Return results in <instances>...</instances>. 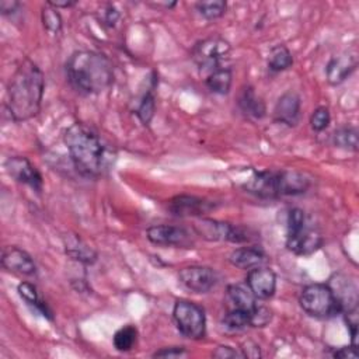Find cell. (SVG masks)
<instances>
[{
    "label": "cell",
    "mask_w": 359,
    "mask_h": 359,
    "mask_svg": "<svg viewBox=\"0 0 359 359\" xmlns=\"http://www.w3.org/2000/svg\"><path fill=\"white\" fill-rule=\"evenodd\" d=\"M154 86L156 83L147 88V91L143 94L140 102H139V107L136 109V115L137 118L140 119L142 123L144 125H149L150 121L153 119L154 116V111H156V97H154Z\"/></svg>",
    "instance_id": "obj_28"
},
{
    "label": "cell",
    "mask_w": 359,
    "mask_h": 359,
    "mask_svg": "<svg viewBox=\"0 0 359 359\" xmlns=\"http://www.w3.org/2000/svg\"><path fill=\"white\" fill-rule=\"evenodd\" d=\"M20 6L21 4L18 1H14V0H1L0 1V10L4 15L14 14Z\"/></svg>",
    "instance_id": "obj_39"
},
{
    "label": "cell",
    "mask_w": 359,
    "mask_h": 359,
    "mask_svg": "<svg viewBox=\"0 0 359 359\" xmlns=\"http://www.w3.org/2000/svg\"><path fill=\"white\" fill-rule=\"evenodd\" d=\"M6 171L11 178H14L20 184H25L31 187L34 191L41 192L43 187V180L36 167L22 156L8 157L4 163Z\"/></svg>",
    "instance_id": "obj_9"
},
{
    "label": "cell",
    "mask_w": 359,
    "mask_h": 359,
    "mask_svg": "<svg viewBox=\"0 0 359 359\" xmlns=\"http://www.w3.org/2000/svg\"><path fill=\"white\" fill-rule=\"evenodd\" d=\"M356 66H358V57L355 53H342V55L334 56L325 67L327 81L332 86L341 84L352 74Z\"/></svg>",
    "instance_id": "obj_15"
},
{
    "label": "cell",
    "mask_w": 359,
    "mask_h": 359,
    "mask_svg": "<svg viewBox=\"0 0 359 359\" xmlns=\"http://www.w3.org/2000/svg\"><path fill=\"white\" fill-rule=\"evenodd\" d=\"M213 358H219V359H230V358H244L241 352L236 351L231 346L227 345H220L215 349L213 352Z\"/></svg>",
    "instance_id": "obj_36"
},
{
    "label": "cell",
    "mask_w": 359,
    "mask_h": 359,
    "mask_svg": "<svg viewBox=\"0 0 359 359\" xmlns=\"http://www.w3.org/2000/svg\"><path fill=\"white\" fill-rule=\"evenodd\" d=\"M237 105L245 116L252 119H262L266 114L265 102L259 95H257L252 86H245L241 88L238 94Z\"/></svg>",
    "instance_id": "obj_20"
},
{
    "label": "cell",
    "mask_w": 359,
    "mask_h": 359,
    "mask_svg": "<svg viewBox=\"0 0 359 359\" xmlns=\"http://www.w3.org/2000/svg\"><path fill=\"white\" fill-rule=\"evenodd\" d=\"M245 283L257 300H266L276 290V275L272 269L261 265L248 271Z\"/></svg>",
    "instance_id": "obj_11"
},
{
    "label": "cell",
    "mask_w": 359,
    "mask_h": 359,
    "mask_svg": "<svg viewBox=\"0 0 359 359\" xmlns=\"http://www.w3.org/2000/svg\"><path fill=\"white\" fill-rule=\"evenodd\" d=\"M146 237L150 243L163 247L191 248L194 245L191 231L182 226L154 224L146 230Z\"/></svg>",
    "instance_id": "obj_7"
},
{
    "label": "cell",
    "mask_w": 359,
    "mask_h": 359,
    "mask_svg": "<svg viewBox=\"0 0 359 359\" xmlns=\"http://www.w3.org/2000/svg\"><path fill=\"white\" fill-rule=\"evenodd\" d=\"M168 209L172 215L180 217L202 216L215 209V203L194 195H177L170 201Z\"/></svg>",
    "instance_id": "obj_13"
},
{
    "label": "cell",
    "mask_w": 359,
    "mask_h": 359,
    "mask_svg": "<svg viewBox=\"0 0 359 359\" xmlns=\"http://www.w3.org/2000/svg\"><path fill=\"white\" fill-rule=\"evenodd\" d=\"M66 76L72 87L83 94H100L115 79L111 60L94 50L73 52L66 62Z\"/></svg>",
    "instance_id": "obj_3"
},
{
    "label": "cell",
    "mask_w": 359,
    "mask_h": 359,
    "mask_svg": "<svg viewBox=\"0 0 359 359\" xmlns=\"http://www.w3.org/2000/svg\"><path fill=\"white\" fill-rule=\"evenodd\" d=\"M332 142L337 147L356 151L358 150V130L353 126H342L332 135Z\"/></svg>",
    "instance_id": "obj_27"
},
{
    "label": "cell",
    "mask_w": 359,
    "mask_h": 359,
    "mask_svg": "<svg viewBox=\"0 0 359 359\" xmlns=\"http://www.w3.org/2000/svg\"><path fill=\"white\" fill-rule=\"evenodd\" d=\"M231 50L230 43L219 36L202 39L192 49V59L201 70L212 72L222 67V63L229 57Z\"/></svg>",
    "instance_id": "obj_6"
},
{
    "label": "cell",
    "mask_w": 359,
    "mask_h": 359,
    "mask_svg": "<svg viewBox=\"0 0 359 359\" xmlns=\"http://www.w3.org/2000/svg\"><path fill=\"white\" fill-rule=\"evenodd\" d=\"M222 323L229 330L240 331V330H244L245 327H250V314L245 310H240L234 307L233 310L224 314Z\"/></svg>",
    "instance_id": "obj_29"
},
{
    "label": "cell",
    "mask_w": 359,
    "mask_h": 359,
    "mask_svg": "<svg viewBox=\"0 0 359 359\" xmlns=\"http://www.w3.org/2000/svg\"><path fill=\"white\" fill-rule=\"evenodd\" d=\"M233 229H234V224L213 220V219H202L195 226L196 233L201 237L210 240V241H230L231 243Z\"/></svg>",
    "instance_id": "obj_19"
},
{
    "label": "cell",
    "mask_w": 359,
    "mask_h": 359,
    "mask_svg": "<svg viewBox=\"0 0 359 359\" xmlns=\"http://www.w3.org/2000/svg\"><path fill=\"white\" fill-rule=\"evenodd\" d=\"M177 330L189 339H201L206 334L205 310L189 300H178L172 309Z\"/></svg>",
    "instance_id": "obj_5"
},
{
    "label": "cell",
    "mask_w": 359,
    "mask_h": 359,
    "mask_svg": "<svg viewBox=\"0 0 359 359\" xmlns=\"http://www.w3.org/2000/svg\"><path fill=\"white\" fill-rule=\"evenodd\" d=\"M69 156L84 177H100L108 167L107 147L100 135L90 126L76 122L63 135Z\"/></svg>",
    "instance_id": "obj_2"
},
{
    "label": "cell",
    "mask_w": 359,
    "mask_h": 359,
    "mask_svg": "<svg viewBox=\"0 0 359 359\" xmlns=\"http://www.w3.org/2000/svg\"><path fill=\"white\" fill-rule=\"evenodd\" d=\"M65 252L74 261L91 265L97 261V251L90 247L79 234H66L63 238Z\"/></svg>",
    "instance_id": "obj_18"
},
{
    "label": "cell",
    "mask_w": 359,
    "mask_h": 359,
    "mask_svg": "<svg viewBox=\"0 0 359 359\" xmlns=\"http://www.w3.org/2000/svg\"><path fill=\"white\" fill-rule=\"evenodd\" d=\"M136 341H137V330L130 324L121 327L114 334V338H112L114 348L118 352H129L136 345Z\"/></svg>",
    "instance_id": "obj_26"
},
{
    "label": "cell",
    "mask_w": 359,
    "mask_h": 359,
    "mask_svg": "<svg viewBox=\"0 0 359 359\" xmlns=\"http://www.w3.org/2000/svg\"><path fill=\"white\" fill-rule=\"evenodd\" d=\"M334 358H342V359H346V358H356L358 356V352H356V346H342L337 351H334L332 353Z\"/></svg>",
    "instance_id": "obj_38"
},
{
    "label": "cell",
    "mask_w": 359,
    "mask_h": 359,
    "mask_svg": "<svg viewBox=\"0 0 359 359\" xmlns=\"http://www.w3.org/2000/svg\"><path fill=\"white\" fill-rule=\"evenodd\" d=\"M45 90L42 70L31 59H24L7 87V111L15 122H24L38 115Z\"/></svg>",
    "instance_id": "obj_1"
},
{
    "label": "cell",
    "mask_w": 359,
    "mask_h": 359,
    "mask_svg": "<svg viewBox=\"0 0 359 359\" xmlns=\"http://www.w3.org/2000/svg\"><path fill=\"white\" fill-rule=\"evenodd\" d=\"M306 224L304 212L300 208H293L287 215V234L302 230Z\"/></svg>",
    "instance_id": "obj_34"
},
{
    "label": "cell",
    "mask_w": 359,
    "mask_h": 359,
    "mask_svg": "<svg viewBox=\"0 0 359 359\" xmlns=\"http://www.w3.org/2000/svg\"><path fill=\"white\" fill-rule=\"evenodd\" d=\"M119 18V14L118 11L114 8V6H108L107 11H105V15H104V21L107 22L108 27H114L116 20Z\"/></svg>",
    "instance_id": "obj_40"
},
{
    "label": "cell",
    "mask_w": 359,
    "mask_h": 359,
    "mask_svg": "<svg viewBox=\"0 0 359 359\" xmlns=\"http://www.w3.org/2000/svg\"><path fill=\"white\" fill-rule=\"evenodd\" d=\"M330 121H331L330 109L327 107H318L313 111V114L310 116V126L313 130L321 132V130L327 129V126L330 125Z\"/></svg>",
    "instance_id": "obj_32"
},
{
    "label": "cell",
    "mask_w": 359,
    "mask_h": 359,
    "mask_svg": "<svg viewBox=\"0 0 359 359\" xmlns=\"http://www.w3.org/2000/svg\"><path fill=\"white\" fill-rule=\"evenodd\" d=\"M268 69L272 72H283L293 65V56L285 45H276L269 50Z\"/></svg>",
    "instance_id": "obj_25"
},
{
    "label": "cell",
    "mask_w": 359,
    "mask_h": 359,
    "mask_svg": "<svg viewBox=\"0 0 359 359\" xmlns=\"http://www.w3.org/2000/svg\"><path fill=\"white\" fill-rule=\"evenodd\" d=\"M227 296L233 306L240 310L250 311L252 310L258 303L257 297L252 294L247 283H233L227 286Z\"/></svg>",
    "instance_id": "obj_23"
},
{
    "label": "cell",
    "mask_w": 359,
    "mask_h": 359,
    "mask_svg": "<svg viewBox=\"0 0 359 359\" xmlns=\"http://www.w3.org/2000/svg\"><path fill=\"white\" fill-rule=\"evenodd\" d=\"M323 245L321 233L307 224L292 234H286V248L296 255H311Z\"/></svg>",
    "instance_id": "obj_10"
},
{
    "label": "cell",
    "mask_w": 359,
    "mask_h": 359,
    "mask_svg": "<svg viewBox=\"0 0 359 359\" xmlns=\"http://www.w3.org/2000/svg\"><path fill=\"white\" fill-rule=\"evenodd\" d=\"M42 22L48 32L56 35L62 31V17L57 8L46 4L42 10Z\"/></svg>",
    "instance_id": "obj_31"
},
{
    "label": "cell",
    "mask_w": 359,
    "mask_h": 359,
    "mask_svg": "<svg viewBox=\"0 0 359 359\" xmlns=\"http://www.w3.org/2000/svg\"><path fill=\"white\" fill-rule=\"evenodd\" d=\"M188 352L185 351L184 346H168V348H161L153 353L154 358H184L187 356Z\"/></svg>",
    "instance_id": "obj_35"
},
{
    "label": "cell",
    "mask_w": 359,
    "mask_h": 359,
    "mask_svg": "<svg viewBox=\"0 0 359 359\" xmlns=\"http://www.w3.org/2000/svg\"><path fill=\"white\" fill-rule=\"evenodd\" d=\"M227 3L223 0H208V1H198L196 10L198 13L206 20H216L226 13Z\"/></svg>",
    "instance_id": "obj_30"
},
{
    "label": "cell",
    "mask_w": 359,
    "mask_h": 359,
    "mask_svg": "<svg viewBox=\"0 0 359 359\" xmlns=\"http://www.w3.org/2000/svg\"><path fill=\"white\" fill-rule=\"evenodd\" d=\"M1 265L4 269L24 276H34L36 273V265L32 257L15 245H7L3 248Z\"/></svg>",
    "instance_id": "obj_12"
},
{
    "label": "cell",
    "mask_w": 359,
    "mask_h": 359,
    "mask_svg": "<svg viewBox=\"0 0 359 359\" xmlns=\"http://www.w3.org/2000/svg\"><path fill=\"white\" fill-rule=\"evenodd\" d=\"M300 108L302 100L299 94L294 91H286L279 97L273 108L275 121L285 123L287 126H294L297 125L300 118Z\"/></svg>",
    "instance_id": "obj_14"
},
{
    "label": "cell",
    "mask_w": 359,
    "mask_h": 359,
    "mask_svg": "<svg viewBox=\"0 0 359 359\" xmlns=\"http://www.w3.org/2000/svg\"><path fill=\"white\" fill-rule=\"evenodd\" d=\"M46 4H49V6L55 7V8H60V7L67 8V7L74 6L76 3H74V1H46Z\"/></svg>",
    "instance_id": "obj_41"
},
{
    "label": "cell",
    "mask_w": 359,
    "mask_h": 359,
    "mask_svg": "<svg viewBox=\"0 0 359 359\" xmlns=\"http://www.w3.org/2000/svg\"><path fill=\"white\" fill-rule=\"evenodd\" d=\"M178 280L192 293H208L217 283V275L209 266L191 265L180 269Z\"/></svg>",
    "instance_id": "obj_8"
},
{
    "label": "cell",
    "mask_w": 359,
    "mask_h": 359,
    "mask_svg": "<svg viewBox=\"0 0 359 359\" xmlns=\"http://www.w3.org/2000/svg\"><path fill=\"white\" fill-rule=\"evenodd\" d=\"M332 293L342 307V313L358 309V289L353 282H351L344 275H335L328 283Z\"/></svg>",
    "instance_id": "obj_17"
},
{
    "label": "cell",
    "mask_w": 359,
    "mask_h": 359,
    "mask_svg": "<svg viewBox=\"0 0 359 359\" xmlns=\"http://www.w3.org/2000/svg\"><path fill=\"white\" fill-rule=\"evenodd\" d=\"M245 348H241V353L244 358H259L261 352H259V346L254 342H245L244 344Z\"/></svg>",
    "instance_id": "obj_37"
},
{
    "label": "cell",
    "mask_w": 359,
    "mask_h": 359,
    "mask_svg": "<svg viewBox=\"0 0 359 359\" xmlns=\"http://www.w3.org/2000/svg\"><path fill=\"white\" fill-rule=\"evenodd\" d=\"M17 292L20 294V297L28 304L31 306L36 313H39L41 316H43L46 320L52 321L53 320V311L50 310V307L46 304V302H43L36 290V287L29 283V282H21L17 287Z\"/></svg>",
    "instance_id": "obj_22"
},
{
    "label": "cell",
    "mask_w": 359,
    "mask_h": 359,
    "mask_svg": "<svg viewBox=\"0 0 359 359\" xmlns=\"http://www.w3.org/2000/svg\"><path fill=\"white\" fill-rule=\"evenodd\" d=\"M231 81H233V73H231V69L229 67H217L209 72V74L205 79L206 87L212 93L220 94V95H224L230 91Z\"/></svg>",
    "instance_id": "obj_24"
},
{
    "label": "cell",
    "mask_w": 359,
    "mask_h": 359,
    "mask_svg": "<svg viewBox=\"0 0 359 359\" xmlns=\"http://www.w3.org/2000/svg\"><path fill=\"white\" fill-rule=\"evenodd\" d=\"M279 196H294L304 194L310 187V178L296 170L278 171Z\"/></svg>",
    "instance_id": "obj_16"
},
{
    "label": "cell",
    "mask_w": 359,
    "mask_h": 359,
    "mask_svg": "<svg viewBox=\"0 0 359 359\" xmlns=\"http://www.w3.org/2000/svg\"><path fill=\"white\" fill-rule=\"evenodd\" d=\"M299 303L302 310L314 318H331L342 314V307L328 283H311L303 287Z\"/></svg>",
    "instance_id": "obj_4"
},
{
    "label": "cell",
    "mask_w": 359,
    "mask_h": 359,
    "mask_svg": "<svg viewBox=\"0 0 359 359\" xmlns=\"http://www.w3.org/2000/svg\"><path fill=\"white\" fill-rule=\"evenodd\" d=\"M265 259H266L265 252L257 245L236 248L229 257V261L233 266L245 269V271L261 266L265 262Z\"/></svg>",
    "instance_id": "obj_21"
},
{
    "label": "cell",
    "mask_w": 359,
    "mask_h": 359,
    "mask_svg": "<svg viewBox=\"0 0 359 359\" xmlns=\"http://www.w3.org/2000/svg\"><path fill=\"white\" fill-rule=\"evenodd\" d=\"M248 314H250V327H265L272 320L271 310L259 304H257L252 310H250Z\"/></svg>",
    "instance_id": "obj_33"
}]
</instances>
